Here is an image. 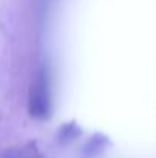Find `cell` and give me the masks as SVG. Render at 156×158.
I'll use <instances>...</instances> for the list:
<instances>
[{"label": "cell", "instance_id": "obj_2", "mask_svg": "<svg viewBox=\"0 0 156 158\" xmlns=\"http://www.w3.org/2000/svg\"><path fill=\"white\" fill-rule=\"evenodd\" d=\"M78 135H80V129L77 127V124L67 123V124H64V126L60 129V132H58V140H60L61 143H69V141L75 140Z\"/></svg>", "mask_w": 156, "mask_h": 158}, {"label": "cell", "instance_id": "obj_1", "mask_svg": "<svg viewBox=\"0 0 156 158\" xmlns=\"http://www.w3.org/2000/svg\"><path fill=\"white\" fill-rule=\"evenodd\" d=\"M29 114L37 120H45L51 115V91L49 78L45 69H40L31 85L29 100H28Z\"/></svg>", "mask_w": 156, "mask_h": 158}, {"label": "cell", "instance_id": "obj_3", "mask_svg": "<svg viewBox=\"0 0 156 158\" xmlns=\"http://www.w3.org/2000/svg\"><path fill=\"white\" fill-rule=\"evenodd\" d=\"M106 143H107V140L103 135H94L90 138V141L87 143V146H86V154L87 155H95V154L101 152L106 148Z\"/></svg>", "mask_w": 156, "mask_h": 158}]
</instances>
